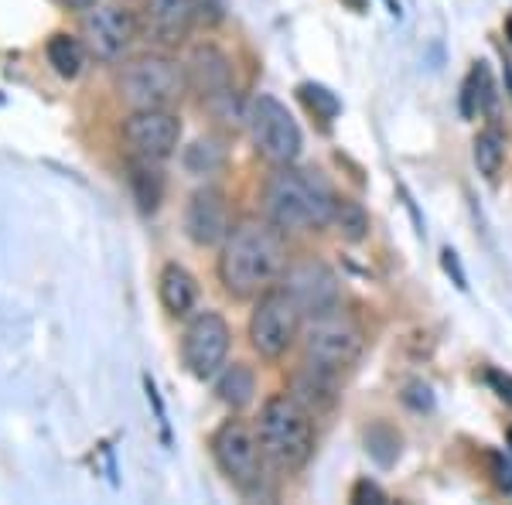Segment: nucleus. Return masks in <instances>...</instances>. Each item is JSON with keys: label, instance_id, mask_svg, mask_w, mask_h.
Instances as JSON below:
<instances>
[{"label": "nucleus", "instance_id": "1", "mask_svg": "<svg viewBox=\"0 0 512 505\" xmlns=\"http://www.w3.org/2000/svg\"><path fill=\"white\" fill-rule=\"evenodd\" d=\"M287 270V250L274 222H239L219 253V280L239 301L274 291Z\"/></svg>", "mask_w": 512, "mask_h": 505}, {"label": "nucleus", "instance_id": "2", "mask_svg": "<svg viewBox=\"0 0 512 505\" xmlns=\"http://www.w3.org/2000/svg\"><path fill=\"white\" fill-rule=\"evenodd\" d=\"M338 198L325 178L297 171L294 164L277 168L267 181V215L277 229L287 233H315L332 226Z\"/></svg>", "mask_w": 512, "mask_h": 505}, {"label": "nucleus", "instance_id": "3", "mask_svg": "<svg viewBox=\"0 0 512 505\" xmlns=\"http://www.w3.org/2000/svg\"><path fill=\"white\" fill-rule=\"evenodd\" d=\"M260 444L267 461H274L280 471H301L315 454V424L311 410L291 393H277L260 410Z\"/></svg>", "mask_w": 512, "mask_h": 505}, {"label": "nucleus", "instance_id": "4", "mask_svg": "<svg viewBox=\"0 0 512 505\" xmlns=\"http://www.w3.org/2000/svg\"><path fill=\"white\" fill-rule=\"evenodd\" d=\"M117 89L130 110H171V103H178V96L188 89V76L185 65L151 52L123 65Z\"/></svg>", "mask_w": 512, "mask_h": 505}, {"label": "nucleus", "instance_id": "5", "mask_svg": "<svg viewBox=\"0 0 512 505\" xmlns=\"http://www.w3.org/2000/svg\"><path fill=\"white\" fill-rule=\"evenodd\" d=\"M246 130H250L256 151L267 157L270 164L284 168L301 157V127L287 113V106L280 99L260 93L246 103Z\"/></svg>", "mask_w": 512, "mask_h": 505}, {"label": "nucleus", "instance_id": "6", "mask_svg": "<svg viewBox=\"0 0 512 505\" xmlns=\"http://www.w3.org/2000/svg\"><path fill=\"white\" fill-rule=\"evenodd\" d=\"M212 458H216L219 471L236 488L253 492L263 478V461H267L260 444V430H253L246 420H226L212 434Z\"/></svg>", "mask_w": 512, "mask_h": 505}, {"label": "nucleus", "instance_id": "7", "mask_svg": "<svg viewBox=\"0 0 512 505\" xmlns=\"http://www.w3.org/2000/svg\"><path fill=\"white\" fill-rule=\"evenodd\" d=\"M301 318V308L291 301L284 287L260 294L250 314V345L263 359H280L301 338Z\"/></svg>", "mask_w": 512, "mask_h": 505}, {"label": "nucleus", "instance_id": "8", "mask_svg": "<svg viewBox=\"0 0 512 505\" xmlns=\"http://www.w3.org/2000/svg\"><path fill=\"white\" fill-rule=\"evenodd\" d=\"M304 355L321 369L342 372L355 366V359L362 355V331L338 311L311 318L308 331H304Z\"/></svg>", "mask_w": 512, "mask_h": 505}, {"label": "nucleus", "instance_id": "9", "mask_svg": "<svg viewBox=\"0 0 512 505\" xmlns=\"http://www.w3.org/2000/svg\"><path fill=\"white\" fill-rule=\"evenodd\" d=\"M229 342H233V335H229L226 318L216 311H202L188 321L185 335H181V362L195 379L205 383V379L219 376V369L226 366Z\"/></svg>", "mask_w": 512, "mask_h": 505}, {"label": "nucleus", "instance_id": "10", "mask_svg": "<svg viewBox=\"0 0 512 505\" xmlns=\"http://www.w3.org/2000/svg\"><path fill=\"white\" fill-rule=\"evenodd\" d=\"M280 287L291 294V301L301 308L304 318L332 314L338 311V301H342V287H338L335 270L321 260H301L294 267H287L284 277H280Z\"/></svg>", "mask_w": 512, "mask_h": 505}, {"label": "nucleus", "instance_id": "11", "mask_svg": "<svg viewBox=\"0 0 512 505\" xmlns=\"http://www.w3.org/2000/svg\"><path fill=\"white\" fill-rule=\"evenodd\" d=\"M82 38H86L89 55L99 62H120L137 41V18L134 11L117 4L89 7L82 21Z\"/></svg>", "mask_w": 512, "mask_h": 505}, {"label": "nucleus", "instance_id": "12", "mask_svg": "<svg viewBox=\"0 0 512 505\" xmlns=\"http://www.w3.org/2000/svg\"><path fill=\"white\" fill-rule=\"evenodd\" d=\"M123 140L144 161H164L181 144V120L171 110H134L123 123Z\"/></svg>", "mask_w": 512, "mask_h": 505}, {"label": "nucleus", "instance_id": "13", "mask_svg": "<svg viewBox=\"0 0 512 505\" xmlns=\"http://www.w3.org/2000/svg\"><path fill=\"white\" fill-rule=\"evenodd\" d=\"M185 233L195 246H222L233 233L229 198L219 188H198L185 205Z\"/></svg>", "mask_w": 512, "mask_h": 505}, {"label": "nucleus", "instance_id": "14", "mask_svg": "<svg viewBox=\"0 0 512 505\" xmlns=\"http://www.w3.org/2000/svg\"><path fill=\"white\" fill-rule=\"evenodd\" d=\"M185 76H188V86L202 96V103H212V99H219L226 93H236L233 62H229L216 45H195L185 62Z\"/></svg>", "mask_w": 512, "mask_h": 505}, {"label": "nucleus", "instance_id": "15", "mask_svg": "<svg viewBox=\"0 0 512 505\" xmlns=\"http://www.w3.org/2000/svg\"><path fill=\"white\" fill-rule=\"evenodd\" d=\"M198 24L195 0H151L147 4V35L164 48H178Z\"/></svg>", "mask_w": 512, "mask_h": 505}, {"label": "nucleus", "instance_id": "16", "mask_svg": "<svg viewBox=\"0 0 512 505\" xmlns=\"http://www.w3.org/2000/svg\"><path fill=\"white\" fill-rule=\"evenodd\" d=\"M158 297H161L164 311L175 314V318H185V314H192L198 301V284L181 263H164V270L158 277Z\"/></svg>", "mask_w": 512, "mask_h": 505}, {"label": "nucleus", "instance_id": "17", "mask_svg": "<svg viewBox=\"0 0 512 505\" xmlns=\"http://www.w3.org/2000/svg\"><path fill=\"white\" fill-rule=\"evenodd\" d=\"M335 376L338 372H328L315 366V362H308L304 372H297L294 376V400H301L308 410H328L335 403Z\"/></svg>", "mask_w": 512, "mask_h": 505}, {"label": "nucleus", "instance_id": "18", "mask_svg": "<svg viewBox=\"0 0 512 505\" xmlns=\"http://www.w3.org/2000/svg\"><path fill=\"white\" fill-rule=\"evenodd\" d=\"M253 393H256V376L250 366L243 362H233V366L219 369V379H216V396L226 407L233 410H243L246 403H253Z\"/></svg>", "mask_w": 512, "mask_h": 505}, {"label": "nucleus", "instance_id": "19", "mask_svg": "<svg viewBox=\"0 0 512 505\" xmlns=\"http://www.w3.org/2000/svg\"><path fill=\"white\" fill-rule=\"evenodd\" d=\"M158 161H144V157H137L134 164H130V188H134L137 195V205L144 212H154L161 205V195H164V178L161 171L154 168Z\"/></svg>", "mask_w": 512, "mask_h": 505}, {"label": "nucleus", "instance_id": "20", "mask_svg": "<svg viewBox=\"0 0 512 505\" xmlns=\"http://www.w3.org/2000/svg\"><path fill=\"white\" fill-rule=\"evenodd\" d=\"M48 65L59 72L62 79H76L82 72V45L72 35H52L45 45Z\"/></svg>", "mask_w": 512, "mask_h": 505}, {"label": "nucleus", "instance_id": "21", "mask_svg": "<svg viewBox=\"0 0 512 505\" xmlns=\"http://www.w3.org/2000/svg\"><path fill=\"white\" fill-rule=\"evenodd\" d=\"M502 161H506V144L495 130H485V134L475 137V168L482 178L495 181L502 171Z\"/></svg>", "mask_w": 512, "mask_h": 505}, {"label": "nucleus", "instance_id": "22", "mask_svg": "<svg viewBox=\"0 0 512 505\" xmlns=\"http://www.w3.org/2000/svg\"><path fill=\"white\" fill-rule=\"evenodd\" d=\"M222 161H226V147L212 137L195 140L185 151V168L192 171V175H212L216 168H222Z\"/></svg>", "mask_w": 512, "mask_h": 505}, {"label": "nucleus", "instance_id": "23", "mask_svg": "<svg viewBox=\"0 0 512 505\" xmlns=\"http://www.w3.org/2000/svg\"><path fill=\"white\" fill-rule=\"evenodd\" d=\"M492 76H489V69H485L482 62L472 69V76H468L465 82V113L472 117V113H489L492 110Z\"/></svg>", "mask_w": 512, "mask_h": 505}, {"label": "nucleus", "instance_id": "24", "mask_svg": "<svg viewBox=\"0 0 512 505\" xmlns=\"http://www.w3.org/2000/svg\"><path fill=\"white\" fill-rule=\"evenodd\" d=\"M332 222L349 243H359V239H366V233H369V215L362 212V205L352 202V198H338Z\"/></svg>", "mask_w": 512, "mask_h": 505}, {"label": "nucleus", "instance_id": "25", "mask_svg": "<svg viewBox=\"0 0 512 505\" xmlns=\"http://www.w3.org/2000/svg\"><path fill=\"white\" fill-rule=\"evenodd\" d=\"M366 451L373 454L379 465H393L400 458V434L386 424H376L373 430H366Z\"/></svg>", "mask_w": 512, "mask_h": 505}, {"label": "nucleus", "instance_id": "26", "mask_svg": "<svg viewBox=\"0 0 512 505\" xmlns=\"http://www.w3.org/2000/svg\"><path fill=\"white\" fill-rule=\"evenodd\" d=\"M297 96H301V103L321 120H335L338 110H342V103H338V96L332 93V89L315 86V82H304V86L297 89Z\"/></svg>", "mask_w": 512, "mask_h": 505}, {"label": "nucleus", "instance_id": "27", "mask_svg": "<svg viewBox=\"0 0 512 505\" xmlns=\"http://www.w3.org/2000/svg\"><path fill=\"white\" fill-rule=\"evenodd\" d=\"M195 4H198V24H219L222 14H226L222 0H195Z\"/></svg>", "mask_w": 512, "mask_h": 505}, {"label": "nucleus", "instance_id": "28", "mask_svg": "<svg viewBox=\"0 0 512 505\" xmlns=\"http://www.w3.org/2000/svg\"><path fill=\"white\" fill-rule=\"evenodd\" d=\"M444 270L454 273V284H458L461 291H465V287H468V280H465V270H461L458 253H454V250H444Z\"/></svg>", "mask_w": 512, "mask_h": 505}, {"label": "nucleus", "instance_id": "29", "mask_svg": "<svg viewBox=\"0 0 512 505\" xmlns=\"http://www.w3.org/2000/svg\"><path fill=\"white\" fill-rule=\"evenodd\" d=\"M355 502H362V499H376V502H383V492H379L376 485H369V482H359L355 485V495H352Z\"/></svg>", "mask_w": 512, "mask_h": 505}, {"label": "nucleus", "instance_id": "30", "mask_svg": "<svg viewBox=\"0 0 512 505\" xmlns=\"http://www.w3.org/2000/svg\"><path fill=\"white\" fill-rule=\"evenodd\" d=\"M349 11H355V14H362V11H369V0H342Z\"/></svg>", "mask_w": 512, "mask_h": 505}, {"label": "nucleus", "instance_id": "31", "mask_svg": "<svg viewBox=\"0 0 512 505\" xmlns=\"http://www.w3.org/2000/svg\"><path fill=\"white\" fill-rule=\"evenodd\" d=\"M69 7H76V11H89V7H96V0H65Z\"/></svg>", "mask_w": 512, "mask_h": 505}, {"label": "nucleus", "instance_id": "32", "mask_svg": "<svg viewBox=\"0 0 512 505\" xmlns=\"http://www.w3.org/2000/svg\"><path fill=\"white\" fill-rule=\"evenodd\" d=\"M509 447H512V430H509Z\"/></svg>", "mask_w": 512, "mask_h": 505}, {"label": "nucleus", "instance_id": "33", "mask_svg": "<svg viewBox=\"0 0 512 505\" xmlns=\"http://www.w3.org/2000/svg\"><path fill=\"white\" fill-rule=\"evenodd\" d=\"M509 79H512V76H509Z\"/></svg>", "mask_w": 512, "mask_h": 505}]
</instances>
